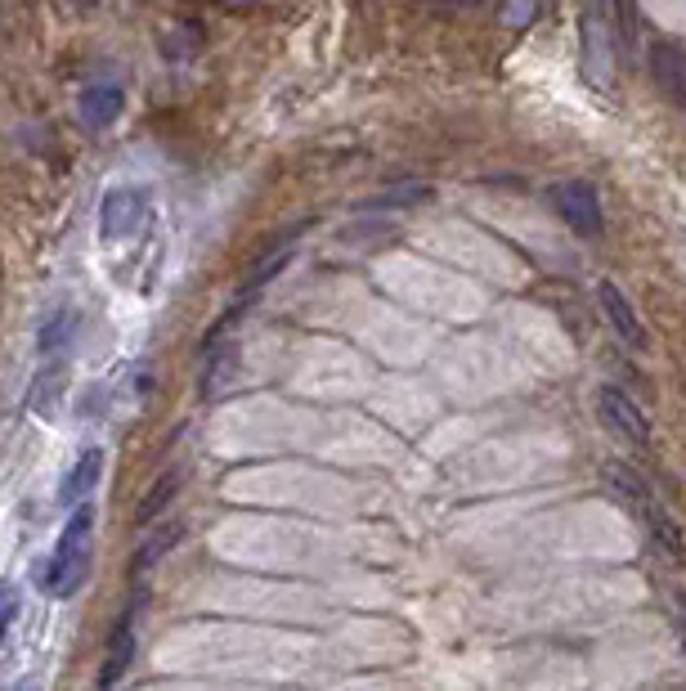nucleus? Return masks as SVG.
<instances>
[{
	"mask_svg": "<svg viewBox=\"0 0 686 691\" xmlns=\"http://www.w3.org/2000/svg\"><path fill=\"white\" fill-rule=\"evenodd\" d=\"M180 485H184V472H162V481H158V485L144 494V503H140V525H149V521L180 494Z\"/></svg>",
	"mask_w": 686,
	"mask_h": 691,
	"instance_id": "f8f14e48",
	"label": "nucleus"
},
{
	"mask_svg": "<svg viewBox=\"0 0 686 691\" xmlns=\"http://www.w3.org/2000/svg\"><path fill=\"white\" fill-rule=\"evenodd\" d=\"M144 607V598L135 602V607H127L122 611V620H118V629H112V638H108V655H103V673H99V691H112L122 682V673L135 664V611Z\"/></svg>",
	"mask_w": 686,
	"mask_h": 691,
	"instance_id": "39448f33",
	"label": "nucleus"
},
{
	"mask_svg": "<svg viewBox=\"0 0 686 691\" xmlns=\"http://www.w3.org/2000/svg\"><path fill=\"white\" fill-rule=\"evenodd\" d=\"M90 557H94V508H77L63 525V539L41 574V589L50 598H77L81 584L90 580Z\"/></svg>",
	"mask_w": 686,
	"mask_h": 691,
	"instance_id": "f257e3e1",
	"label": "nucleus"
},
{
	"mask_svg": "<svg viewBox=\"0 0 686 691\" xmlns=\"http://www.w3.org/2000/svg\"><path fill=\"white\" fill-rule=\"evenodd\" d=\"M597 301H602V310H606V319H611V328L619 332V341H624V345H646V328H642L637 310L628 306V297H624L611 279H602Z\"/></svg>",
	"mask_w": 686,
	"mask_h": 691,
	"instance_id": "0eeeda50",
	"label": "nucleus"
},
{
	"mask_svg": "<svg viewBox=\"0 0 686 691\" xmlns=\"http://www.w3.org/2000/svg\"><path fill=\"white\" fill-rule=\"evenodd\" d=\"M99 477H103V449H85L81 458H77V468L68 472V481H63V490H59V503L63 508H85V499H90V490L99 485Z\"/></svg>",
	"mask_w": 686,
	"mask_h": 691,
	"instance_id": "6e6552de",
	"label": "nucleus"
},
{
	"mask_svg": "<svg viewBox=\"0 0 686 691\" xmlns=\"http://www.w3.org/2000/svg\"><path fill=\"white\" fill-rule=\"evenodd\" d=\"M552 207L561 211V220L579 234H597L602 229V198L593 184L569 180V184H552Z\"/></svg>",
	"mask_w": 686,
	"mask_h": 691,
	"instance_id": "20e7f679",
	"label": "nucleus"
},
{
	"mask_svg": "<svg viewBox=\"0 0 686 691\" xmlns=\"http://www.w3.org/2000/svg\"><path fill=\"white\" fill-rule=\"evenodd\" d=\"M642 517L650 521V530H655L659 548H664L668 557H677V561H682V557H686V539H682V525L673 521V512H668V508H664L659 499H650V503L642 508Z\"/></svg>",
	"mask_w": 686,
	"mask_h": 691,
	"instance_id": "1a4fd4ad",
	"label": "nucleus"
},
{
	"mask_svg": "<svg viewBox=\"0 0 686 691\" xmlns=\"http://www.w3.org/2000/svg\"><path fill=\"white\" fill-rule=\"evenodd\" d=\"M77 332V310L72 306H59L50 319H46V332H41V355H54L59 345H68Z\"/></svg>",
	"mask_w": 686,
	"mask_h": 691,
	"instance_id": "9d476101",
	"label": "nucleus"
},
{
	"mask_svg": "<svg viewBox=\"0 0 686 691\" xmlns=\"http://www.w3.org/2000/svg\"><path fill=\"white\" fill-rule=\"evenodd\" d=\"M149 211V193L144 189H108L103 193V207H99V239L103 243H118L127 234H135L140 220Z\"/></svg>",
	"mask_w": 686,
	"mask_h": 691,
	"instance_id": "7ed1b4c3",
	"label": "nucleus"
},
{
	"mask_svg": "<svg viewBox=\"0 0 686 691\" xmlns=\"http://www.w3.org/2000/svg\"><path fill=\"white\" fill-rule=\"evenodd\" d=\"M180 534H184V525H180V521H175V525H162V530H158V534H153V539L140 548V557L131 561V570H135V574H140V570H149L158 557H167V552L180 543Z\"/></svg>",
	"mask_w": 686,
	"mask_h": 691,
	"instance_id": "ddd939ff",
	"label": "nucleus"
},
{
	"mask_svg": "<svg viewBox=\"0 0 686 691\" xmlns=\"http://www.w3.org/2000/svg\"><path fill=\"white\" fill-rule=\"evenodd\" d=\"M77 112H81V122L90 131H108L127 112V90L118 81H90L81 90V99H77Z\"/></svg>",
	"mask_w": 686,
	"mask_h": 691,
	"instance_id": "423d86ee",
	"label": "nucleus"
},
{
	"mask_svg": "<svg viewBox=\"0 0 686 691\" xmlns=\"http://www.w3.org/2000/svg\"><path fill=\"white\" fill-rule=\"evenodd\" d=\"M597 413H602V422H606V431L611 435H619V440H628V444H637V449H646L650 444V418L642 413V404L628 395V391H619V387H597Z\"/></svg>",
	"mask_w": 686,
	"mask_h": 691,
	"instance_id": "f03ea898",
	"label": "nucleus"
},
{
	"mask_svg": "<svg viewBox=\"0 0 686 691\" xmlns=\"http://www.w3.org/2000/svg\"><path fill=\"white\" fill-rule=\"evenodd\" d=\"M14 615H19V589L6 584L0 589V642H6V629L14 624Z\"/></svg>",
	"mask_w": 686,
	"mask_h": 691,
	"instance_id": "4468645a",
	"label": "nucleus"
},
{
	"mask_svg": "<svg viewBox=\"0 0 686 691\" xmlns=\"http://www.w3.org/2000/svg\"><path fill=\"white\" fill-rule=\"evenodd\" d=\"M14 691H37V682H19V687H14Z\"/></svg>",
	"mask_w": 686,
	"mask_h": 691,
	"instance_id": "2eb2a0df",
	"label": "nucleus"
},
{
	"mask_svg": "<svg viewBox=\"0 0 686 691\" xmlns=\"http://www.w3.org/2000/svg\"><path fill=\"white\" fill-rule=\"evenodd\" d=\"M63 382H68V364H46L41 373H37V382H32V409L41 413V418H50L54 409H50V395L54 391H63Z\"/></svg>",
	"mask_w": 686,
	"mask_h": 691,
	"instance_id": "9b49d317",
	"label": "nucleus"
}]
</instances>
